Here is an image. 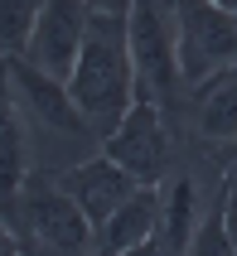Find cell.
<instances>
[{"mask_svg":"<svg viewBox=\"0 0 237 256\" xmlns=\"http://www.w3.org/2000/svg\"><path fill=\"white\" fill-rule=\"evenodd\" d=\"M68 92L83 106L87 126L102 136H112L116 121L131 112V102L140 97L136 82V58H131V34H126V14L112 10H92L83 54L68 72Z\"/></svg>","mask_w":237,"mask_h":256,"instance_id":"6da1fadb","label":"cell"},{"mask_svg":"<svg viewBox=\"0 0 237 256\" xmlns=\"http://www.w3.org/2000/svg\"><path fill=\"white\" fill-rule=\"evenodd\" d=\"M15 213H20V237L29 252H92L97 246L92 218L78 208V198L58 179L29 170V179L15 194Z\"/></svg>","mask_w":237,"mask_h":256,"instance_id":"7a4b0ae2","label":"cell"},{"mask_svg":"<svg viewBox=\"0 0 237 256\" xmlns=\"http://www.w3.org/2000/svg\"><path fill=\"white\" fill-rule=\"evenodd\" d=\"M131 58H136L140 97H155L160 106H174L184 92L179 78V34H174V0H131L126 10Z\"/></svg>","mask_w":237,"mask_h":256,"instance_id":"3957f363","label":"cell"},{"mask_svg":"<svg viewBox=\"0 0 237 256\" xmlns=\"http://www.w3.org/2000/svg\"><path fill=\"white\" fill-rule=\"evenodd\" d=\"M174 34H179L184 92L237 63V10L218 0H174Z\"/></svg>","mask_w":237,"mask_h":256,"instance_id":"277c9868","label":"cell"},{"mask_svg":"<svg viewBox=\"0 0 237 256\" xmlns=\"http://www.w3.org/2000/svg\"><path fill=\"white\" fill-rule=\"evenodd\" d=\"M102 150L126 164L140 184H165L169 174V126H165V106L155 97H136L131 112L116 121L112 136H102Z\"/></svg>","mask_w":237,"mask_h":256,"instance_id":"5b68a950","label":"cell"},{"mask_svg":"<svg viewBox=\"0 0 237 256\" xmlns=\"http://www.w3.org/2000/svg\"><path fill=\"white\" fill-rule=\"evenodd\" d=\"M5 68H10L15 102H20V112H25L34 126L54 130V136H68V140H78V136H97V130L87 126L83 106L73 102V92H68L63 78L34 68L25 54H5Z\"/></svg>","mask_w":237,"mask_h":256,"instance_id":"8992f818","label":"cell"},{"mask_svg":"<svg viewBox=\"0 0 237 256\" xmlns=\"http://www.w3.org/2000/svg\"><path fill=\"white\" fill-rule=\"evenodd\" d=\"M87 24H92V0H44V10H39V20H34V29H29L20 54L34 68H44V72H54V78L68 82L73 63L83 54Z\"/></svg>","mask_w":237,"mask_h":256,"instance_id":"52a82bcc","label":"cell"},{"mask_svg":"<svg viewBox=\"0 0 237 256\" xmlns=\"http://www.w3.org/2000/svg\"><path fill=\"white\" fill-rule=\"evenodd\" d=\"M58 184L78 198V208H83V213L92 218V228L102 232V222H107V218H112L116 208H121V203L140 188V179L126 170V164H116L107 150H102V155H92V160L68 164V170L58 174Z\"/></svg>","mask_w":237,"mask_h":256,"instance_id":"ba28073f","label":"cell"},{"mask_svg":"<svg viewBox=\"0 0 237 256\" xmlns=\"http://www.w3.org/2000/svg\"><path fill=\"white\" fill-rule=\"evenodd\" d=\"M160 237V184H140L97 232L102 252H155Z\"/></svg>","mask_w":237,"mask_h":256,"instance_id":"9c48e42d","label":"cell"},{"mask_svg":"<svg viewBox=\"0 0 237 256\" xmlns=\"http://www.w3.org/2000/svg\"><path fill=\"white\" fill-rule=\"evenodd\" d=\"M29 179V136H25V116L10 87V68L0 58V203L15 208V194Z\"/></svg>","mask_w":237,"mask_h":256,"instance_id":"30bf717a","label":"cell"},{"mask_svg":"<svg viewBox=\"0 0 237 256\" xmlns=\"http://www.w3.org/2000/svg\"><path fill=\"white\" fill-rule=\"evenodd\" d=\"M194 130L213 145H237V63L194 87Z\"/></svg>","mask_w":237,"mask_h":256,"instance_id":"8fae6325","label":"cell"},{"mask_svg":"<svg viewBox=\"0 0 237 256\" xmlns=\"http://www.w3.org/2000/svg\"><path fill=\"white\" fill-rule=\"evenodd\" d=\"M198 237V194L189 174H174L169 194H160V237L155 252H194Z\"/></svg>","mask_w":237,"mask_h":256,"instance_id":"7c38bea8","label":"cell"},{"mask_svg":"<svg viewBox=\"0 0 237 256\" xmlns=\"http://www.w3.org/2000/svg\"><path fill=\"white\" fill-rule=\"evenodd\" d=\"M44 0H0V54H20Z\"/></svg>","mask_w":237,"mask_h":256,"instance_id":"4fadbf2b","label":"cell"},{"mask_svg":"<svg viewBox=\"0 0 237 256\" xmlns=\"http://www.w3.org/2000/svg\"><path fill=\"white\" fill-rule=\"evenodd\" d=\"M223 228H227V242L237 252V184H227V179H223Z\"/></svg>","mask_w":237,"mask_h":256,"instance_id":"5bb4252c","label":"cell"},{"mask_svg":"<svg viewBox=\"0 0 237 256\" xmlns=\"http://www.w3.org/2000/svg\"><path fill=\"white\" fill-rule=\"evenodd\" d=\"M5 252H29V246H25V237H20V228L5 218V203H0V256Z\"/></svg>","mask_w":237,"mask_h":256,"instance_id":"9a60e30c","label":"cell"},{"mask_svg":"<svg viewBox=\"0 0 237 256\" xmlns=\"http://www.w3.org/2000/svg\"><path fill=\"white\" fill-rule=\"evenodd\" d=\"M92 10H112V14H126L131 0H92Z\"/></svg>","mask_w":237,"mask_h":256,"instance_id":"2e32d148","label":"cell"},{"mask_svg":"<svg viewBox=\"0 0 237 256\" xmlns=\"http://www.w3.org/2000/svg\"><path fill=\"white\" fill-rule=\"evenodd\" d=\"M227 184H237V150H232V160H227V174H223Z\"/></svg>","mask_w":237,"mask_h":256,"instance_id":"e0dca14e","label":"cell"},{"mask_svg":"<svg viewBox=\"0 0 237 256\" xmlns=\"http://www.w3.org/2000/svg\"><path fill=\"white\" fill-rule=\"evenodd\" d=\"M218 5H227V10H237V0H218Z\"/></svg>","mask_w":237,"mask_h":256,"instance_id":"ac0fdd59","label":"cell"}]
</instances>
